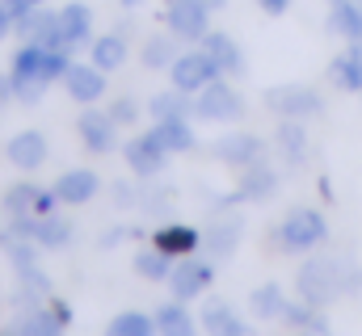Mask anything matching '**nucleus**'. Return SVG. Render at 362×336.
<instances>
[{
	"mask_svg": "<svg viewBox=\"0 0 362 336\" xmlns=\"http://www.w3.org/2000/svg\"><path fill=\"white\" fill-rule=\"evenodd\" d=\"M68 68H72L68 51H51V47H34V42H25V47L13 55V72H8V80H13V97L25 101V105H34L51 84L64 80Z\"/></svg>",
	"mask_w": 362,
	"mask_h": 336,
	"instance_id": "f257e3e1",
	"label": "nucleus"
},
{
	"mask_svg": "<svg viewBox=\"0 0 362 336\" xmlns=\"http://www.w3.org/2000/svg\"><path fill=\"white\" fill-rule=\"evenodd\" d=\"M295 286H299V299L303 303H312V307H329L346 286H350V273L337 265V260H308L303 269H299V277H295Z\"/></svg>",
	"mask_w": 362,
	"mask_h": 336,
	"instance_id": "f03ea898",
	"label": "nucleus"
},
{
	"mask_svg": "<svg viewBox=\"0 0 362 336\" xmlns=\"http://www.w3.org/2000/svg\"><path fill=\"white\" fill-rule=\"evenodd\" d=\"M329 236V227H325V215L320 210H291L286 219H282V227H278V244L286 252H308L316 248L320 240Z\"/></svg>",
	"mask_w": 362,
	"mask_h": 336,
	"instance_id": "7ed1b4c3",
	"label": "nucleus"
},
{
	"mask_svg": "<svg viewBox=\"0 0 362 336\" xmlns=\"http://www.w3.org/2000/svg\"><path fill=\"white\" fill-rule=\"evenodd\" d=\"M169 76H173V88H181V92H202L211 80H219L223 72H219V64L198 47V51H189V55H177V59H173Z\"/></svg>",
	"mask_w": 362,
	"mask_h": 336,
	"instance_id": "20e7f679",
	"label": "nucleus"
},
{
	"mask_svg": "<svg viewBox=\"0 0 362 336\" xmlns=\"http://www.w3.org/2000/svg\"><path fill=\"white\" fill-rule=\"evenodd\" d=\"M266 105H270L278 118H312V114L325 109L320 92L308 88V84H278V88L266 92Z\"/></svg>",
	"mask_w": 362,
	"mask_h": 336,
	"instance_id": "39448f33",
	"label": "nucleus"
},
{
	"mask_svg": "<svg viewBox=\"0 0 362 336\" xmlns=\"http://www.w3.org/2000/svg\"><path fill=\"white\" fill-rule=\"evenodd\" d=\"M240 109H245L240 92L223 80H211L202 88V97L194 101V114L206 118V122H232V118H240Z\"/></svg>",
	"mask_w": 362,
	"mask_h": 336,
	"instance_id": "423d86ee",
	"label": "nucleus"
},
{
	"mask_svg": "<svg viewBox=\"0 0 362 336\" xmlns=\"http://www.w3.org/2000/svg\"><path fill=\"white\" fill-rule=\"evenodd\" d=\"M21 42H34V47H51V51H68L64 47V30H59V13H42V8H30L25 17H17V30H13Z\"/></svg>",
	"mask_w": 362,
	"mask_h": 336,
	"instance_id": "0eeeda50",
	"label": "nucleus"
},
{
	"mask_svg": "<svg viewBox=\"0 0 362 336\" xmlns=\"http://www.w3.org/2000/svg\"><path fill=\"white\" fill-rule=\"evenodd\" d=\"M211 277H215V265H206V260H194V256H181V265H173V273H169V290H173V299H198L206 286H211Z\"/></svg>",
	"mask_w": 362,
	"mask_h": 336,
	"instance_id": "6e6552de",
	"label": "nucleus"
},
{
	"mask_svg": "<svg viewBox=\"0 0 362 336\" xmlns=\"http://www.w3.org/2000/svg\"><path fill=\"white\" fill-rule=\"evenodd\" d=\"M169 30H173L177 38L202 42L206 30H211V8H206L202 0H173V4H169Z\"/></svg>",
	"mask_w": 362,
	"mask_h": 336,
	"instance_id": "1a4fd4ad",
	"label": "nucleus"
},
{
	"mask_svg": "<svg viewBox=\"0 0 362 336\" xmlns=\"http://www.w3.org/2000/svg\"><path fill=\"white\" fill-rule=\"evenodd\" d=\"M76 131H81V143H85L89 152H97V156L114 152V143H118V122H114L110 109H85Z\"/></svg>",
	"mask_w": 362,
	"mask_h": 336,
	"instance_id": "9d476101",
	"label": "nucleus"
},
{
	"mask_svg": "<svg viewBox=\"0 0 362 336\" xmlns=\"http://www.w3.org/2000/svg\"><path fill=\"white\" fill-rule=\"evenodd\" d=\"M274 189H278V172H274L262 156L249 160V164H240V185H236L240 198H249V202H266Z\"/></svg>",
	"mask_w": 362,
	"mask_h": 336,
	"instance_id": "9b49d317",
	"label": "nucleus"
},
{
	"mask_svg": "<svg viewBox=\"0 0 362 336\" xmlns=\"http://www.w3.org/2000/svg\"><path fill=\"white\" fill-rule=\"evenodd\" d=\"M64 84H68V92H72L81 105H93L97 97H105V72H101L97 64H72V68L64 72Z\"/></svg>",
	"mask_w": 362,
	"mask_h": 336,
	"instance_id": "f8f14e48",
	"label": "nucleus"
},
{
	"mask_svg": "<svg viewBox=\"0 0 362 336\" xmlns=\"http://www.w3.org/2000/svg\"><path fill=\"white\" fill-rule=\"evenodd\" d=\"M4 152H8V160L21 168V172H34V168L47 164V139H42L38 131H21V135H13Z\"/></svg>",
	"mask_w": 362,
	"mask_h": 336,
	"instance_id": "ddd939ff",
	"label": "nucleus"
},
{
	"mask_svg": "<svg viewBox=\"0 0 362 336\" xmlns=\"http://www.w3.org/2000/svg\"><path fill=\"white\" fill-rule=\"evenodd\" d=\"M329 30L337 38H346L350 47H362V0H333Z\"/></svg>",
	"mask_w": 362,
	"mask_h": 336,
	"instance_id": "4468645a",
	"label": "nucleus"
},
{
	"mask_svg": "<svg viewBox=\"0 0 362 336\" xmlns=\"http://www.w3.org/2000/svg\"><path fill=\"white\" fill-rule=\"evenodd\" d=\"M68 320H72V311H68L59 299H47L42 307L21 311V328H25V332H64Z\"/></svg>",
	"mask_w": 362,
	"mask_h": 336,
	"instance_id": "2eb2a0df",
	"label": "nucleus"
},
{
	"mask_svg": "<svg viewBox=\"0 0 362 336\" xmlns=\"http://www.w3.org/2000/svg\"><path fill=\"white\" fill-rule=\"evenodd\" d=\"M202 51H206V55L219 64V72H223V76H236V72H245V51L236 47V38H228V34H219V30H215V34L206 30V38H202Z\"/></svg>",
	"mask_w": 362,
	"mask_h": 336,
	"instance_id": "dca6fc26",
	"label": "nucleus"
},
{
	"mask_svg": "<svg viewBox=\"0 0 362 336\" xmlns=\"http://www.w3.org/2000/svg\"><path fill=\"white\" fill-rule=\"evenodd\" d=\"M165 156H169V152H165L152 135H139V139H131V143H127V164H131L135 176H152V172H160Z\"/></svg>",
	"mask_w": 362,
	"mask_h": 336,
	"instance_id": "f3484780",
	"label": "nucleus"
},
{
	"mask_svg": "<svg viewBox=\"0 0 362 336\" xmlns=\"http://www.w3.org/2000/svg\"><path fill=\"white\" fill-rule=\"evenodd\" d=\"M55 193H59V202H68V206H85L89 198H97V172H93V168H72V172H64V176L55 181Z\"/></svg>",
	"mask_w": 362,
	"mask_h": 336,
	"instance_id": "a211bd4d",
	"label": "nucleus"
},
{
	"mask_svg": "<svg viewBox=\"0 0 362 336\" xmlns=\"http://www.w3.org/2000/svg\"><path fill=\"white\" fill-rule=\"evenodd\" d=\"M215 156L223 160V164H249V160H257L262 156V139L257 135H249V131H236V135H228V139H219L215 143Z\"/></svg>",
	"mask_w": 362,
	"mask_h": 336,
	"instance_id": "6ab92c4d",
	"label": "nucleus"
},
{
	"mask_svg": "<svg viewBox=\"0 0 362 336\" xmlns=\"http://www.w3.org/2000/svg\"><path fill=\"white\" fill-rule=\"evenodd\" d=\"M198 240H202V236H198L194 227H185V223H169V227H160V232L152 236V244L160 252H169L173 260H177V256H189V252L198 248Z\"/></svg>",
	"mask_w": 362,
	"mask_h": 336,
	"instance_id": "aec40b11",
	"label": "nucleus"
},
{
	"mask_svg": "<svg viewBox=\"0 0 362 336\" xmlns=\"http://www.w3.org/2000/svg\"><path fill=\"white\" fill-rule=\"evenodd\" d=\"M329 76H333L337 88L358 92V88H362V47H346V51L329 64Z\"/></svg>",
	"mask_w": 362,
	"mask_h": 336,
	"instance_id": "412c9836",
	"label": "nucleus"
},
{
	"mask_svg": "<svg viewBox=\"0 0 362 336\" xmlns=\"http://www.w3.org/2000/svg\"><path fill=\"white\" fill-rule=\"evenodd\" d=\"M59 30H64V47H81L93 30V13L85 4H64L59 8Z\"/></svg>",
	"mask_w": 362,
	"mask_h": 336,
	"instance_id": "4be33fe9",
	"label": "nucleus"
},
{
	"mask_svg": "<svg viewBox=\"0 0 362 336\" xmlns=\"http://www.w3.org/2000/svg\"><path fill=\"white\" fill-rule=\"evenodd\" d=\"M148 135H152V139H156L169 156H173V152H189V148H194V131H189V122H185V118L156 122V131H148Z\"/></svg>",
	"mask_w": 362,
	"mask_h": 336,
	"instance_id": "5701e85b",
	"label": "nucleus"
},
{
	"mask_svg": "<svg viewBox=\"0 0 362 336\" xmlns=\"http://www.w3.org/2000/svg\"><path fill=\"white\" fill-rule=\"evenodd\" d=\"M202 328L223 332V336H240V332H245V320H240L223 299H211V303L202 307Z\"/></svg>",
	"mask_w": 362,
	"mask_h": 336,
	"instance_id": "b1692460",
	"label": "nucleus"
},
{
	"mask_svg": "<svg viewBox=\"0 0 362 336\" xmlns=\"http://www.w3.org/2000/svg\"><path fill=\"white\" fill-rule=\"evenodd\" d=\"M249 307H253L257 320H282V311H286L282 286H278V282H262V286L249 294Z\"/></svg>",
	"mask_w": 362,
	"mask_h": 336,
	"instance_id": "393cba45",
	"label": "nucleus"
},
{
	"mask_svg": "<svg viewBox=\"0 0 362 336\" xmlns=\"http://www.w3.org/2000/svg\"><path fill=\"white\" fill-rule=\"evenodd\" d=\"M93 64H97L101 72L122 68V64H127V34H105V38H97V42H93Z\"/></svg>",
	"mask_w": 362,
	"mask_h": 336,
	"instance_id": "a878e982",
	"label": "nucleus"
},
{
	"mask_svg": "<svg viewBox=\"0 0 362 336\" xmlns=\"http://www.w3.org/2000/svg\"><path fill=\"white\" fill-rule=\"evenodd\" d=\"M34 240H38L42 248H64V244L72 240V223L59 219V215H38V223H34Z\"/></svg>",
	"mask_w": 362,
	"mask_h": 336,
	"instance_id": "bb28decb",
	"label": "nucleus"
},
{
	"mask_svg": "<svg viewBox=\"0 0 362 336\" xmlns=\"http://www.w3.org/2000/svg\"><path fill=\"white\" fill-rule=\"evenodd\" d=\"M278 152H282L291 164L303 160V152H308V135H303L299 118H282V126H278Z\"/></svg>",
	"mask_w": 362,
	"mask_h": 336,
	"instance_id": "cd10ccee",
	"label": "nucleus"
},
{
	"mask_svg": "<svg viewBox=\"0 0 362 336\" xmlns=\"http://www.w3.org/2000/svg\"><path fill=\"white\" fill-rule=\"evenodd\" d=\"M173 256L169 252H160V248H144V252H135V273L139 277H148V282H169V273H173V265H169Z\"/></svg>",
	"mask_w": 362,
	"mask_h": 336,
	"instance_id": "c85d7f7f",
	"label": "nucleus"
},
{
	"mask_svg": "<svg viewBox=\"0 0 362 336\" xmlns=\"http://www.w3.org/2000/svg\"><path fill=\"white\" fill-rule=\"evenodd\" d=\"M38 198H42V189L30 185V181H21V185H13L4 193V210L8 215H38Z\"/></svg>",
	"mask_w": 362,
	"mask_h": 336,
	"instance_id": "c756f323",
	"label": "nucleus"
},
{
	"mask_svg": "<svg viewBox=\"0 0 362 336\" xmlns=\"http://www.w3.org/2000/svg\"><path fill=\"white\" fill-rule=\"evenodd\" d=\"M189 109H194V105H189V101L181 97V88H177V92H160V97H152V101H148V114H152L156 122H169V118H185Z\"/></svg>",
	"mask_w": 362,
	"mask_h": 336,
	"instance_id": "7c9ffc66",
	"label": "nucleus"
},
{
	"mask_svg": "<svg viewBox=\"0 0 362 336\" xmlns=\"http://www.w3.org/2000/svg\"><path fill=\"white\" fill-rule=\"evenodd\" d=\"M236 240H240V223H236V219H223V223H215V227L206 232V248L215 252V256H232Z\"/></svg>",
	"mask_w": 362,
	"mask_h": 336,
	"instance_id": "2f4dec72",
	"label": "nucleus"
},
{
	"mask_svg": "<svg viewBox=\"0 0 362 336\" xmlns=\"http://www.w3.org/2000/svg\"><path fill=\"white\" fill-rule=\"evenodd\" d=\"M173 59H177V42L169 34H156V38L144 42V64L148 68H173Z\"/></svg>",
	"mask_w": 362,
	"mask_h": 336,
	"instance_id": "473e14b6",
	"label": "nucleus"
},
{
	"mask_svg": "<svg viewBox=\"0 0 362 336\" xmlns=\"http://www.w3.org/2000/svg\"><path fill=\"white\" fill-rule=\"evenodd\" d=\"M282 324H291V328H312V332H325V328H329V320H325L312 303H303V307H291V303H286Z\"/></svg>",
	"mask_w": 362,
	"mask_h": 336,
	"instance_id": "72a5a7b5",
	"label": "nucleus"
},
{
	"mask_svg": "<svg viewBox=\"0 0 362 336\" xmlns=\"http://www.w3.org/2000/svg\"><path fill=\"white\" fill-rule=\"evenodd\" d=\"M156 328H165V332H189L194 328V320H189V311L177 303H165L160 311H156Z\"/></svg>",
	"mask_w": 362,
	"mask_h": 336,
	"instance_id": "f704fd0d",
	"label": "nucleus"
},
{
	"mask_svg": "<svg viewBox=\"0 0 362 336\" xmlns=\"http://www.w3.org/2000/svg\"><path fill=\"white\" fill-rule=\"evenodd\" d=\"M152 328H156V316H139V311L114 316V324H110V332H118V336H144Z\"/></svg>",
	"mask_w": 362,
	"mask_h": 336,
	"instance_id": "c9c22d12",
	"label": "nucleus"
},
{
	"mask_svg": "<svg viewBox=\"0 0 362 336\" xmlns=\"http://www.w3.org/2000/svg\"><path fill=\"white\" fill-rule=\"evenodd\" d=\"M169 206H173V189L160 185V189H148L144 193V210L148 215H169Z\"/></svg>",
	"mask_w": 362,
	"mask_h": 336,
	"instance_id": "e433bc0d",
	"label": "nucleus"
},
{
	"mask_svg": "<svg viewBox=\"0 0 362 336\" xmlns=\"http://www.w3.org/2000/svg\"><path fill=\"white\" fill-rule=\"evenodd\" d=\"M110 114H114V122H118V126H127V122H135V118H139V105H135L131 97H118V101L110 105Z\"/></svg>",
	"mask_w": 362,
	"mask_h": 336,
	"instance_id": "4c0bfd02",
	"label": "nucleus"
},
{
	"mask_svg": "<svg viewBox=\"0 0 362 336\" xmlns=\"http://www.w3.org/2000/svg\"><path fill=\"white\" fill-rule=\"evenodd\" d=\"M38 4H42V0H4V8H8L13 17H25V13H30V8H38Z\"/></svg>",
	"mask_w": 362,
	"mask_h": 336,
	"instance_id": "58836bf2",
	"label": "nucleus"
},
{
	"mask_svg": "<svg viewBox=\"0 0 362 336\" xmlns=\"http://www.w3.org/2000/svg\"><path fill=\"white\" fill-rule=\"evenodd\" d=\"M262 4V13H270V17H282L286 8H291V0H257Z\"/></svg>",
	"mask_w": 362,
	"mask_h": 336,
	"instance_id": "ea45409f",
	"label": "nucleus"
},
{
	"mask_svg": "<svg viewBox=\"0 0 362 336\" xmlns=\"http://www.w3.org/2000/svg\"><path fill=\"white\" fill-rule=\"evenodd\" d=\"M13 30H17V17H13V13L4 8V0H0V38H4V34H13Z\"/></svg>",
	"mask_w": 362,
	"mask_h": 336,
	"instance_id": "a19ab883",
	"label": "nucleus"
},
{
	"mask_svg": "<svg viewBox=\"0 0 362 336\" xmlns=\"http://www.w3.org/2000/svg\"><path fill=\"white\" fill-rule=\"evenodd\" d=\"M114 193H118V198H114L118 206H135V189H131V185H114Z\"/></svg>",
	"mask_w": 362,
	"mask_h": 336,
	"instance_id": "79ce46f5",
	"label": "nucleus"
},
{
	"mask_svg": "<svg viewBox=\"0 0 362 336\" xmlns=\"http://www.w3.org/2000/svg\"><path fill=\"white\" fill-rule=\"evenodd\" d=\"M202 4H206V8H219V4H223V0H202Z\"/></svg>",
	"mask_w": 362,
	"mask_h": 336,
	"instance_id": "37998d69",
	"label": "nucleus"
}]
</instances>
